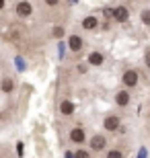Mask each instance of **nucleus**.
<instances>
[{
    "label": "nucleus",
    "instance_id": "nucleus-14",
    "mask_svg": "<svg viewBox=\"0 0 150 158\" xmlns=\"http://www.w3.org/2000/svg\"><path fill=\"white\" fill-rule=\"evenodd\" d=\"M107 158H123V152H121V150H109V152H107Z\"/></svg>",
    "mask_w": 150,
    "mask_h": 158
},
{
    "label": "nucleus",
    "instance_id": "nucleus-16",
    "mask_svg": "<svg viewBox=\"0 0 150 158\" xmlns=\"http://www.w3.org/2000/svg\"><path fill=\"white\" fill-rule=\"evenodd\" d=\"M54 37H56V39H62L64 37V27H56V29H54Z\"/></svg>",
    "mask_w": 150,
    "mask_h": 158
},
{
    "label": "nucleus",
    "instance_id": "nucleus-18",
    "mask_svg": "<svg viewBox=\"0 0 150 158\" xmlns=\"http://www.w3.org/2000/svg\"><path fill=\"white\" fill-rule=\"evenodd\" d=\"M45 4H49V6H58V4H60V0H45Z\"/></svg>",
    "mask_w": 150,
    "mask_h": 158
},
{
    "label": "nucleus",
    "instance_id": "nucleus-20",
    "mask_svg": "<svg viewBox=\"0 0 150 158\" xmlns=\"http://www.w3.org/2000/svg\"><path fill=\"white\" fill-rule=\"evenodd\" d=\"M66 158H74V152H66Z\"/></svg>",
    "mask_w": 150,
    "mask_h": 158
},
{
    "label": "nucleus",
    "instance_id": "nucleus-1",
    "mask_svg": "<svg viewBox=\"0 0 150 158\" xmlns=\"http://www.w3.org/2000/svg\"><path fill=\"white\" fill-rule=\"evenodd\" d=\"M140 76H138V70H134V68H130V70L123 72V76H121V82H123V86L127 88H134L136 84H138Z\"/></svg>",
    "mask_w": 150,
    "mask_h": 158
},
{
    "label": "nucleus",
    "instance_id": "nucleus-19",
    "mask_svg": "<svg viewBox=\"0 0 150 158\" xmlns=\"http://www.w3.org/2000/svg\"><path fill=\"white\" fill-rule=\"evenodd\" d=\"M78 72H80V74H84V72H87V66L80 64V66H78Z\"/></svg>",
    "mask_w": 150,
    "mask_h": 158
},
{
    "label": "nucleus",
    "instance_id": "nucleus-6",
    "mask_svg": "<svg viewBox=\"0 0 150 158\" xmlns=\"http://www.w3.org/2000/svg\"><path fill=\"white\" fill-rule=\"evenodd\" d=\"M113 19H115L117 23H127L130 12H127L126 6H115V10H113Z\"/></svg>",
    "mask_w": 150,
    "mask_h": 158
},
{
    "label": "nucleus",
    "instance_id": "nucleus-9",
    "mask_svg": "<svg viewBox=\"0 0 150 158\" xmlns=\"http://www.w3.org/2000/svg\"><path fill=\"white\" fill-rule=\"evenodd\" d=\"M115 103L119 107H127L130 105V93H127V90H119V93L115 94Z\"/></svg>",
    "mask_w": 150,
    "mask_h": 158
},
{
    "label": "nucleus",
    "instance_id": "nucleus-13",
    "mask_svg": "<svg viewBox=\"0 0 150 158\" xmlns=\"http://www.w3.org/2000/svg\"><path fill=\"white\" fill-rule=\"evenodd\" d=\"M74 158H91V152H88V150H76L74 152Z\"/></svg>",
    "mask_w": 150,
    "mask_h": 158
},
{
    "label": "nucleus",
    "instance_id": "nucleus-21",
    "mask_svg": "<svg viewBox=\"0 0 150 158\" xmlns=\"http://www.w3.org/2000/svg\"><path fill=\"white\" fill-rule=\"evenodd\" d=\"M2 8H4V0H0V10H2Z\"/></svg>",
    "mask_w": 150,
    "mask_h": 158
},
{
    "label": "nucleus",
    "instance_id": "nucleus-3",
    "mask_svg": "<svg viewBox=\"0 0 150 158\" xmlns=\"http://www.w3.org/2000/svg\"><path fill=\"white\" fill-rule=\"evenodd\" d=\"M105 146H107V138H103L101 134L91 138V150L92 152H101V150H105Z\"/></svg>",
    "mask_w": 150,
    "mask_h": 158
},
{
    "label": "nucleus",
    "instance_id": "nucleus-10",
    "mask_svg": "<svg viewBox=\"0 0 150 158\" xmlns=\"http://www.w3.org/2000/svg\"><path fill=\"white\" fill-rule=\"evenodd\" d=\"M60 113L66 115V117L72 115V113H74V103H72V101H62V103H60Z\"/></svg>",
    "mask_w": 150,
    "mask_h": 158
},
{
    "label": "nucleus",
    "instance_id": "nucleus-8",
    "mask_svg": "<svg viewBox=\"0 0 150 158\" xmlns=\"http://www.w3.org/2000/svg\"><path fill=\"white\" fill-rule=\"evenodd\" d=\"M105 62V56L101 52H91L88 53V64L91 66H101Z\"/></svg>",
    "mask_w": 150,
    "mask_h": 158
},
{
    "label": "nucleus",
    "instance_id": "nucleus-15",
    "mask_svg": "<svg viewBox=\"0 0 150 158\" xmlns=\"http://www.w3.org/2000/svg\"><path fill=\"white\" fill-rule=\"evenodd\" d=\"M140 19H142V23H144V25H150V10H144L142 15H140Z\"/></svg>",
    "mask_w": 150,
    "mask_h": 158
},
{
    "label": "nucleus",
    "instance_id": "nucleus-11",
    "mask_svg": "<svg viewBox=\"0 0 150 158\" xmlns=\"http://www.w3.org/2000/svg\"><path fill=\"white\" fill-rule=\"evenodd\" d=\"M97 17H84L82 19V29H87V31H92V29H97Z\"/></svg>",
    "mask_w": 150,
    "mask_h": 158
},
{
    "label": "nucleus",
    "instance_id": "nucleus-4",
    "mask_svg": "<svg viewBox=\"0 0 150 158\" xmlns=\"http://www.w3.org/2000/svg\"><path fill=\"white\" fill-rule=\"evenodd\" d=\"M119 123H121V119L117 117V115H109V117H105L103 127L107 129V131H115V129H119Z\"/></svg>",
    "mask_w": 150,
    "mask_h": 158
},
{
    "label": "nucleus",
    "instance_id": "nucleus-12",
    "mask_svg": "<svg viewBox=\"0 0 150 158\" xmlns=\"http://www.w3.org/2000/svg\"><path fill=\"white\" fill-rule=\"evenodd\" d=\"M0 88H2V93L11 94L12 90H15V82H12V78H4V80L0 82Z\"/></svg>",
    "mask_w": 150,
    "mask_h": 158
},
{
    "label": "nucleus",
    "instance_id": "nucleus-5",
    "mask_svg": "<svg viewBox=\"0 0 150 158\" xmlns=\"http://www.w3.org/2000/svg\"><path fill=\"white\" fill-rule=\"evenodd\" d=\"M87 140V134H84V129L82 127H74L70 131V142H74V144H84Z\"/></svg>",
    "mask_w": 150,
    "mask_h": 158
},
{
    "label": "nucleus",
    "instance_id": "nucleus-17",
    "mask_svg": "<svg viewBox=\"0 0 150 158\" xmlns=\"http://www.w3.org/2000/svg\"><path fill=\"white\" fill-rule=\"evenodd\" d=\"M144 60H146V66L150 68V49H146V56H144Z\"/></svg>",
    "mask_w": 150,
    "mask_h": 158
},
{
    "label": "nucleus",
    "instance_id": "nucleus-2",
    "mask_svg": "<svg viewBox=\"0 0 150 158\" xmlns=\"http://www.w3.org/2000/svg\"><path fill=\"white\" fill-rule=\"evenodd\" d=\"M31 12H33V4H31L29 0H21L17 4V15L21 19H27V17H31Z\"/></svg>",
    "mask_w": 150,
    "mask_h": 158
},
{
    "label": "nucleus",
    "instance_id": "nucleus-7",
    "mask_svg": "<svg viewBox=\"0 0 150 158\" xmlns=\"http://www.w3.org/2000/svg\"><path fill=\"white\" fill-rule=\"evenodd\" d=\"M68 47H70V52L78 53L82 49V37L80 35H70L68 37Z\"/></svg>",
    "mask_w": 150,
    "mask_h": 158
}]
</instances>
